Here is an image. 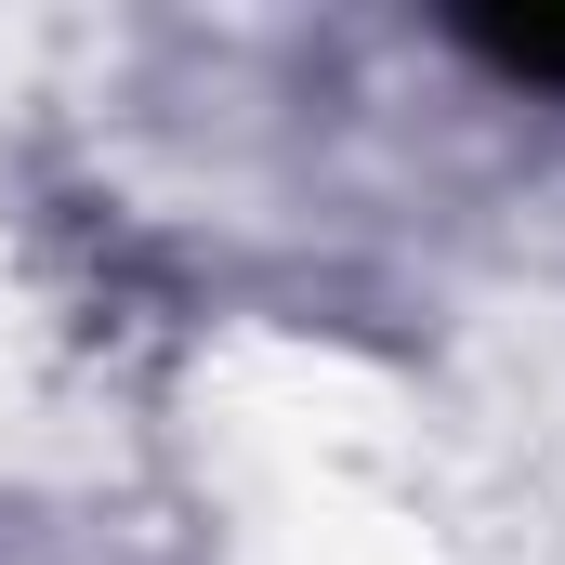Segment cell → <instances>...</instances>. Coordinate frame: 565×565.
Returning a JSON list of instances; mask_svg holds the SVG:
<instances>
[{
    "label": "cell",
    "mask_w": 565,
    "mask_h": 565,
    "mask_svg": "<svg viewBox=\"0 0 565 565\" xmlns=\"http://www.w3.org/2000/svg\"><path fill=\"white\" fill-rule=\"evenodd\" d=\"M473 53H500L513 79H565V13H526V26H473Z\"/></svg>",
    "instance_id": "1"
}]
</instances>
